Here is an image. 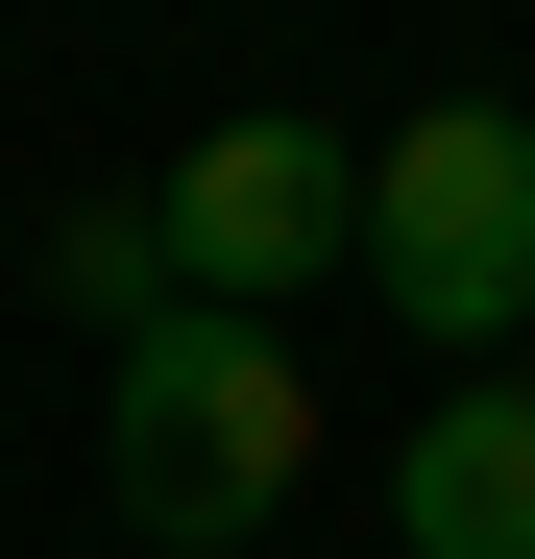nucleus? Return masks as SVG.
Segmentation results:
<instances>
[{
	"label": "nucleus",
	"mask_w": 535,
	"mask_h": 559,
	"mask_svg": "<svg viewBox=\"0 0 535 559\" xmlns=\"http://www.w3.org/2000/svg\"><path fill=\"white\" fill-rule=\"evenodd\" d=\"M366 293L438 341V365H487L535 317V122L511 98H414L366 146Z\"/></svg>",
	"instance_id": "2"
},
{
	"label": "nucleus",
	"mask_w": 535,
	"mask_h": 559,
	"mask_svg": "<svg viewBox=\"0 0 535 559\" xmlns=\"http://www.w3.org/2000/svg\"><path fill=\"white\" fill-rule=\"evenodd\" d=\"M146 219H170V293H195V317H293L317 267H366V146L268 98V122H195V146H170Z\"/></svg>",
	"instance_id": "3"
},
{
	"label": "nucleus",
	"mask_w": 535,
	"mask_h": 559,
	"mask_svg": "<svg viewBox=\"0 0 535 559\" xmlns=\"http://www.w3.org/2000/svg\"><path fill=\"white\" fill-rule=\"evenodd\" d=\"M390 559H535V390L511 365H463L390 438Z\"/></svg>",
	"instance_id": "4"
},
{
	"label": "nucleus",
	"mask_w": 535,
	"mask_h": 559,
	"mask_svg": "<svg viewBox=\"0 0 535 559\" xmlns=\"http://www.w3.org/2000/svg\"><path fill=\"white\" fill-rule=\"evenodd\" d=\"M98 487L146 511V559H268V535H293V487H317V390H293V341L170 293V317L98 365Z\"/></svg>",
	"instance_id": "1"
},
{
	"label": "nucleus",
	"mask_w": 535,
	"mask_h": 559,
	"mask_svg": "<svg viewBox=\"0 0 535 559\" xmlns=\"http://www.w3.org/2000/svg\"><path fill=\"white\" fill-rule=\"evenodd\" d=\"M25 293H49L73 341H98V365H122V341L170 317V219H146V195H73V219L25 243Z\"/></svg>",
	"instance_id": "5"
}]
</instances>
